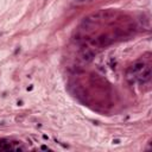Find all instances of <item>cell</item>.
I'll return each mask as SVG.
<instances>
[{
    "instance_id": "obj_1",
    "label": "cell",
    "mask_w": 152,
    "mask_h": 152,
    "mask_svg": "<svg viewBox=\"0 0 152 152\" xmlns=\"http://www.w3.org/2000/svg\"><path fill=\"white\" fill-rule=\"evenodd\" d=\"M11 142V141H10ZM10 142H4V141H0V150H20L21 147L20 146H14Z\"/></svg>"
}]
</instances>
